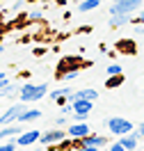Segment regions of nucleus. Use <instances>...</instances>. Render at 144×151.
<instances>
[{
	"mask_svg": "<svg viewBox=\"0 0 144 151\" xmlns=\"http://www.w3.org/2000/svg\"><path fill=\"white\" fill-rule=\"evenodd\" d=\"M55 124H57V126H67V114L57 117V119H55Z\"/></svg>",
	"mask_w": 144,
	"mask_h": 151,
	"instance_id": "24",
	"label": "nucleus"
},
{
	"mask_svg": "<svg viewBox=\"0 0 144 151\" xmlns=\"http://www.w3.org/2000/svg\"><path fill=\"white\" fill-rule=\"evenodd\" d=\"M137 21H140V23H144V9H140V14H137Z\"/></svg>",
	"mask_w": 144,
	"mask_h": 151,
	"instance_id": "28",
	"label": "nucleus"
},
{
	"mask_svg": "<svg viewBox=\"0 0 144 151\" xmlns=\"http://www.w3.org/2000/svg\"><path fill=\"white\" fill-rule=\"evenodd\" d=\"M142 94H144V89H142Z\"/></svg>",
	"mask_w": 144,
	"mask_h": 151,
	"instance_id": "33",
	"label": "nucleus"
},
{
	"mask_svg": "<svg viewBox=\"0 0 144 151\" xmlns=\"http://www.w3.org/2000/svg\"><path fill=\"white\" fill-rule=\"evenodd\" d=\"M137 135H140V137H144V122L137 126Z\"/></svg>",
	"mask_w": 144,
	"mask_h": 151,
	"instance_id": "25",
	"label": "nucleus"
},
{
	"mask_svg": "<svg viewBox=\"0 0 144 151\" xmlns=\"http://www.w3.org/2000/svg\"><path fill=\"white\" fill-rule=\"evenodd\" d=\"M101 5V0H82L80 5H78V12L80 14H85V12H92V9H96Z\"/></svg>",
	"mask_w": 144,
	"mask_h": 151,
	"instance_id": "16",
	"label": "nucleus"
},
{
	"mask_svg": "<svg viewBox=\"0 0 144 151\" xmlns=\"http://www.w3.org/2000/svg\"><path fill=\"white\" fill-rule=\"evenodd\" d=\"M19 89H21V85H16V83H7V85L0 87V96H2V99H14V96L19 94Z\"/></svg>",
	"mask_w": 144,
	"mask_h": 151,
	"instance_id": "15",
	"label": "nucleus"
},
{
	"mask_svg": "<svg viewBox=\"0 0 144 151\" xmlns=\"http://www.w3.org/2000/svg\"><path fill=\"white\" fill-rule=\"evenodd\" d=\"M41 16H44V14H41V9H32V12L28 14V19H30V21H39Z\"/></svg>",
	"mask_w": 144,
	"mask_h": 151,
	"instance_id": "21",
	"label": "nucleus"
},
{
	"mask_svg": "<svg viewBox=\"0 0 144 151\" xmlns=\"http://www.w3.org/2000/svg\"><path fill=\"white\" fill-rule=\"evenodd\" d=\"M41 110H37V108H25L23 112H21V117H19V124H28V122H34V119H39L41 117Z\"/></svg>",
	"mask_w": 144,
	"mask_h": 151,
	"instance_id": "11",
	"label": "nucleus"
},
{
	"mask_svg": "<svg viewBox=\"0 0 144 151\" xmlns=\"http://www.w3.org/2000/svg\"><path fill=\"white\" fill-rule=\"evenodd\" d=\"M25 110V101H21V103H14L11 108H7L5 110V114L0 117V124L2 126H7V124H14V122H19V117H21V112Z\"/></svg>",
	"mask_w": 144,
	"mask_h": 151,
	"instance_id": "6",
	"label": "nucleus"
},
{
	"mask_svg": "<svg viewBox=\"0 0 144 151\" xmlns=\"http://www.w3.org/2000/svg\"><path fill=\"white\" fill-rule=\"evenodd\" d=\"M2 50H5V46H2V44H0V53H2Z\"/></svg>",
	"mask_w": 144,
	"mask_h": 151,
	"instance_id": "30",
	"label": "nucleus"
},
{
	"mask_svg": "<svg viewBox=\"0 0 144 151\" xmlns=\"http://www.w3.org/2000/svg\"><path fill=\"white\" fill-rule=\"evenodd\" d=\"M46 94H48V85H46V83H41V85L25 83V85H21V89H19V99H21V101H25V103L39 101V99H44Z\"/></svg>",
	"mask_w": 144,
	"mask_h": 151,
	"instance_id": "1",
	"label": "nucleus"
},
{
	"mask_svg": "<svg viewBox=\"0 0 144 151\" xmlns=\"http://www.w3.org/2000/svg\"><path fill=\"white\" fill-rule=\"evenodd\" d=\"M55 2H57V5H67V0H55Z\"/></svg>",
	"mask_w": 144,
	"mask_h": 151,
	"instance_id": "29",
	"label": "nucleus"
},
{
	"mask_svg": "<svg viewBox=\"0 0 144 151\" xmlns=\"http://www.w3.org/2000/svg\"><path fill=\"white\" fill-rule=\"evenodd\" d=\"M121 71H124V69H121V64H117V62L107 66V73L110 76H117V73H121Z\"/></svg>",
	"mask_w": 144,
	"mask_h": 151,
	"instance_id": "20",
	"label": "nucleus"
},
{
	"mask_svg": "<svg viewBox=\"0 0 144 151\" xmlns=\"http://www.w3.org/2000/svg\"><path fill=\"white\" fill-rule=\"evenodd\" d=\"M67 137H69L67 131H62V128H53V131H41V137H39V142L48 147V144H62Z\"/></svg>",
	"mask_w": 144,
	"mask_h": 151,
	"instance_id": "4",
	"label": "nucleus"
},
{
	"mask_svg": "<svg viewBox=\"0 0 144 151\" xmlns=\"http://www.w3.org/2000/svg\"><path fill=\"white\" fill-rule=\"evenodd\" d=\"M119 142L124 144V149H135L137 142H140V135L137 133H126V135H119Z\"/></svg>",
	"mask_w": 144,
	"mask_h": 151,
	"instance_id": "13",
	"label": "nucleus"
},
{
	"mask_svg": "<svg viewBox=\"0 0 144 151\" xmlns=\"http://www.w3.org/2000/svg\"><path fill=\"white\" fill-rule=\"evenodd\" d=\"M112 2H121V0H112Z\"/></svg>",
	"mask_w": 144,
	"mask_h": 151,
	"instance_id": "32",
	"label": "nucleus"
},
{
	"mask_svg": "<svg viewBox=\"0 0 144 151\" xmlns=\"http://www.w3.org/2000/svg\"><path fill=\"white\" fill-rule=\"evenodd\" d=\"M110 151H124V144H121V142H115V144H110Z\"/></svg>",
	"mask_w": 144,
	"mask_h": 151,
	"instance_id": "22",
	"label": "nucleus"
},
{
	"mask_svg": "<svg viewBox=\"0 0 144 151\" xmlns=\"http://www.w3.org/2000/svg\"><path fill=\"white\" fill-rule=\"evenodd\" d=\"M78 73H80V69H69V71H62V73L57 76L59 80H73V78H78Z\"/></svg>",
	"mask_w": 144,
	"mask_h": 151,
	"instance_id": "17",
	"label": "nucleus"
},
{
	"mask_svg": "<svg viewBox=\"0 0 144 151\" xmlns=\"http://www.w3.org/2000/svg\"><path fill=\"white\" fill-rule=\"evenodd\" d=\"M121 83H124V78H121V73H117V76H112L110 80H105V87H107V89H112V87H119Z\"/></svg>",
	"mask_w": 144,
	"mask_h": 151,
	"instance_id": "19",
	"label": "nucleus"
},
{
	"mask_svg": "<svg viewBox=\"0 0 144 151\" xmlns=\"http://www.w3.org/2000/svg\"><path fill=\"white\" fill-rule=\"evenodd\" d=\"M0 2H2V0H0Z\"/></svg>",
	"mask_w": 144,
	"mask_h": 151,
	"instance_id": "34",
	"label": "nucleus"
},
{
	"mask_svg": "<svg viewBox=\"0 0 144 151\" xmlns=\"http://www.w3.org/2000/svg\"><path fill=\"white\" fill-rule=\"evenodd\" d=\"M92 108H94V101H89V99H76L73 101V112L76 114H89Z\"/></svg>",
	"mask_w": 144,
	"mask_h": 151,
	"instance_id": "10",
	"label": "nucleus"
},
{
	"mask_svg": "<svg viewBox=\"0 0 144 151\" xmlns=\"http://www.w3.org/2000/svg\"><path fill=\"white\" fill-rule=\"evenodd\" d=\"M73 94V89H71V87H59V89H53V92H50V101H55V103H67L69 101V96Z\"/></svg>",
	"mask_w": 144,
	"mask_h": 151,
	"instance_id": "9",
	"label": "nucleus"
},
{
	"mask_svg": "<svg viewBox=\"0 0 144 151\" xmlns=\"http://www.w3.org/2000/svg\"><path fill=\"white\" fill-rule=\"evenodd\" d=\"M76 144L80 147V149H87V151H92V149H103V147H107V137L105 135H85L82 140H76Z\"/></svg>",
	"mask_w": 144,
	"mask_h": 151,
	"instance_id": "3",
	"label": "nucleus"
},
{
	"mask_svg": "<svg viewBox=\"0 0 144 151\" xmlns=\"http://www.w3.org/2000/svg\"><path fill=\"white\" fill-rule=\"evenodd\" d=\"M126 23H130V14H110V28H121Z\"/></svg>",
	"mask_w": 144,
	"mask_h": 151,
	"instance_id": "14",
	"label": "nucleus"
},
{
	"mask_svg": "<svg viewBox=\"0 0 144 151\" xmlns=\"http://www.w3.org/2000/svg\"><path fill=\"white\" fill-rule=\"evenodd\" d=\"M44 53H46V48H41V46L34 48V55H37V57H39V55H44Z\"/></svg>",
	"mask_w": 144,
	"mask_h": 151,
	"instance_id": "26",
	"label": "nucleus"
},
{
	"mask_svg": "<svg viewBox=\"0 0 144 151\" xmlns=\"http://www.w3.org/2000/svg\"><path fill=\"white\" fill-rule=\"evenodd\" d=\"M23 133V128H21L19 124H7L2 131H0V140H7V137H16V135H21Z\"/></svg>",
	"mask_w": 144,
	"mask_h": 151,
	"instance_id": "12",
	"label": "nucleus"
},
{
	"mask_svg": "<svg viewBox=\"0 0 144 151\" xmlns=\"http://www.w3.org/2000/svg\"><path fill=\"white\" fill-rule=\"evenodd\" d=\"M7 83H9L7 73H5V71H0V87H2V85H7Z\"/></svg>",
	"mask_w": 144,
	"mask_h": 151,
	"instance_id": "23",
	"label": "nucleus"
},
{
	"mask_svg": "<svg viewBox=\"0 0 144 151\" xmlns=\"http://www.w3.org/2000/svg\"><path fill=\"white\" fill-rule=\"evenodd\" d=\"M105 126L112 135H126V133H133V122H128L124 117H110L105 119Z\"/></svg>",
	"mask_w": 144,
	"mask_h": 151,
	"instance_id": "2",
	"label": "nucleus"
},
{
	"mask_svg": "<svg viewBox=\"0 0 144 151\" xmlns=\"http://www.w3.org/2000/svg\"><path fill=\"white\" fill-rule=\"evenodd\" d=\"M39 137H41V131L32 128V131H23L21 135H16V142H19V147H30V144H37Z\"/></svg>",
	"mask_w": 144,
	"mask_h": 151,
	"instance_id": "8",
	"label": "nucleus"
},
{
	"mask_svg": "<svg viewBox=\"0 0 144 151\" xmlns=\"http://www.w3.org/2000/svg\"><path fill=\"white\" fill-rule=\"evenodd\" d=\"M28 2H37V0H28Z\"/></svg>",
	"mask_w": 144,
	"mask_h": 151,
	"instance_id": "31",
	"label": "nucleus"
},
{
	"mask_svg": "<svg viewBox=\"0 0 144 151\" xmlns=\"http://www.w3.org/2000/svg\"><path fill=\"white\" fill-rule=\"evenodd\" d=\"M89 126H87V122H76V124H71L67 128V135L71 137V140H82L85 135H89Z\"/></svg>",
	"mask_w": 144,
	"mask_h": 151,
	"instance_id": "7",
	"label": "nucleus"
},
{
	"mask_svg": "<svg viewBox=\"0 0 144 151\" xmlns=\"http://www.w3.org/2000/svg\"><path fill=\"white\" fill-rule=\"evenodd\" d=\"M135 35H144V23H142V25H137V28H135Z\"/></svg>",
	"mask_w": 144,
	"mask_h": 151,
	"instance_id": "27",
	"label": "nucleus"
},
{
	"mask_svg": "<svg viewBox=\"0 0 144 151\" xmlns=\"http://www.w3.org/2000/svg\"><path fill=\"white\" fill-rule=\"evenodd\" d=\"M140 5H142V0H121V2L110 5V14H133L140 9Z\"/></svg>",
	"mask_w": 144,
	"mask_h": 151,
	"instance_id": "5",
	"label": "nucleus"
},
{
	"mask_svg": "<svg viewBox=\"0 0 144 151\" xmlns=\"http://www.w3.org/2000/svg\"><path fill=\"white\" fill-rule=\"evenodd\" d=\"M16 147H19L16 137H7V142H2V144H0V151H14Z\"/></svg>",
	"mask_w": 144,
	"mask_h": 151,
	"instance_id": "18",
	"label": "nucleus"
}]
</instances>
